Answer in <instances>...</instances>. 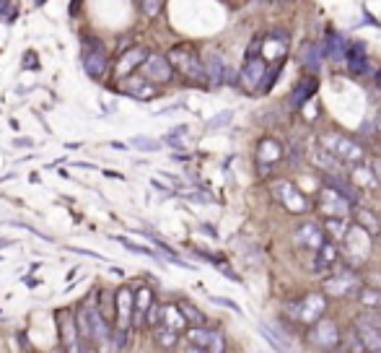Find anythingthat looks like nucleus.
<instances>
[{"mask_svg": "<svg viewBox=\"0 0 381 353\" xmlns=\"http://www.w3.org/2000/svg\"><path fill=\"white\" fill-rule=\"evenodd\" d=\"M324 309H327L324 294H306L304 299L288 301L286 307H283L286 317L291 322H296V325H314L324 314Z\"/></svg>", "mask_w": 381, "mask_h": 353, "instance_id": "f257e3e1", "label": "nucleus"}, {"mask_svg": "<svg viewBox=\"0 0 381 353\" xmlns=\"http://www.w3.org/2000/svg\"><path fill=\"white\" fill-rule=\"evenodd\" d=\"M166 60H169L171 68L179 70L184 78H190L195 84H205V65H202L200 55L195 53L192 47H187V44L171 47L169 55H166Z\"/></svg>", "mask_w": 381, "mask_h": 353, "instance_id": "f03ea898", "label": "nucleus"}, {"mask_svg": "<svg viewBox=\"0 0 381 353\" xmlns=\"http://www.w3.org/2000/svg\"><path fill=\"white\" fill-rule=\"evenodd\" d=\"M322 149L327 151V153H332L338 161H342L345 166H355V164H360V161L366 159V151L360 149L353 138H345L340 133L322 135Z\"/></svg>", "mask_w": 381, "mask_h": 353, "instance_id": "7ed1b4c3", "label": "nucleus"}, {"mask_svg": "<svg viewBox=\"0 0 381 353\" xmlns=\"http://www.w3.org/2000/svg\"><path fill=\"white\" fill-rule=\"evenodd\" d=\"M371 239L373 236L363 229V226H353L348 234L342 236V257L350 268H358L360 263H366L371 255Z\"/></svg>", "mask_w": 381, "mask_h": 353, "instance_id": "20e7f679", "label": "nucleus"}, {"mask_svg": "<svg viewBox=\"0 0 381 353\" xmlns=\"http://www.w3.org/2000/svg\"><path fill=\"white\" fill-rule=\"evenodd\" d=\"M84 70L91 78H104L109 70V53H106L99 39H84Z\"/></svg>", "mask_w": 381, "mask_h": 353, "instance_id": "39448f33", "label": "nucleus"}, {"mask_svg": "<svg viewBox=\"0 0 381 353\" xmlns=\"http://www.w3.org/2000/svg\"><path fill=\"white\" fill-rule=\"evenodd\" d=\"M273 195L288 213H309L311 211V200L301 190H296L288 180H280V182L273 184Z\"/></svg>", "mask_w": 381, "mask_h": 353, "instance_id": "423d86ee", "label": "nucleus"}, {"mask_svg": "<svg viewBox=\"0 0 381 353\" xmlns=\"http://www.w3.org/2000/svg\"><path fill=\"white\" fill-rule=\"evenodd\" d=\"M187 341H190L192 351H208V353H223L226 351V341L223 332L208 330L205 325H195L187 330Z\"/></svg>", "mask_w": 381, "mask_h": 353, "instance_id": "0eeeda50", "label": "nucleus"}, {"mask_svg": "<svg viewBox=\"0 0 381 353\" xmlns=\"http://www.w3.org/2000/svg\"><path fill=\"white\" fill-rule=\"evenodd\" d=\"M143 78H148L150 84H169L174 78V68L164 55H146V60L140 63Z\"/></svg>", "mask_w": 381, "mask_h": 353, "instance_id": "6e6552de", "label": "nucleus"}, {"mask_svg": "<svg viewBox=\"0 0 381 353\" xmlns=\"http://www.w3.org/2000/svg\"><path fill=\"white\" fill-rule=\"evenodd\" d=\"M324 291L332 296H353L360 291V278L353 270H342V273H332L324 280Z\"/></svg>", "mask_w": 381, "mask_h": 353, "instance_id": "1a4fd4ad", "label": "nucleus"}, {"mask_svg": "<svg viewBox=\"0 0 381 353\" xmlns=\"http://www.w3.org/2000/svg\"><path fill=\"white\" fill-rule=\"evenodd\" d=\"M309 343L317 345V348H335V345L340 343L338 325H335L332 320L319 317V320L311 325V330H309Z\"/></svg>", "mask_w": 381, "mask_h": 353, "instance_id": "9d476101", "label": "nucleus"}, {"mask_svg": "<svg viewBox=\"0 0 381 353\" xmlns=\"http://www.w3.org/2000/svg\"><path fill=\"white\" fill-rule=\"evenodd\" d=\"M57 332H60V343H63L65 351H84L81 343H78V327H75V314L70 309H60L57 312Z\"/></svg>", "mask_w": 381, "mask_h": 353, "instance_id": "9b49d317", "label": "nucleus"}, {"mask_svg": "<svg viewBox=\"0 0 381 353\" xmlns=\"http://www.w3.org/2000/svg\"><path fill=\"white\" fill-rule=\"evenodd\" d=\"M286 156V149L277 143L275 138H262L260 140V146H257V161H260V174L267 177L273 166H275L277 161H283Z\"/></svg>", "mask_w": 381, "mask_h": 353, "instance_id": "f8f14e48", "label": "nucleus"}, {"mask_svg": "<svg viewBox=\"0 0 381 353\" xmlns=\"http://www.w3.org/2000/svg\"><path fill=\"white\" fill-rule=\"evenodd\" d=\"M119 91H122L125 97L138 99V102H148V99H153L156 94H159L156 86H150L148 78H138V75H122V81H119Z\"/></svg>", "mask_w": 381, "mask_h": 353, "instance_id": "ddd939ff", "label": "nucleus"}, {"mask_svg": "<svg viewBox=\"0 0 381 353\" xmlns=\"http://www.w3.org/2000/svg\"><path fill=\"white\" fill-rule=\"evenodd\" d=\"M265 68H267L265 55L246 57V63H244V68H242V75H239V84H242L246 91L260 88V81H262V75H265Z\"/></svg>", "mask_w": 381, "mask_h": 353, "instance_id": "4468645a", "label": "nucleus"}, {"mask_svg": "<svg viewBox=\"0 0 381 353\" xmlns=\"http://www.w3.org/2000/svg\"><path fill=\"white\" fill-rule=\"evenodd\" d=\"M350 200H345L342 195H338L335 190H322L319 195V208H322V213L327 216V218H345L350 211Z\"/></svg>", "mask_w": 381, "mask_h": 353, "instance_id": "2eb2a0df", "label": "nucleus"}, {"mask_svg": "<svg viewBox=\"0 0 381 353\" xmlns=\"http://www.w3.org/2000/svg\"><path fill=\"white\" fill-rule=\"evenodd\" d=\"M112 299H115L117 327H125V330H130V327H133V291L119 289Z\"/></svg>", "mask_w": 381, "mask_h": 353, "instance_id": "dca6fc26", "label": "nucleus"}, {"mask_svg": "<svg viewBox=\"0 0 381 353\" xmlns=\"http://www.w3.org/2000/svg\"><path fill=\"white\" fill-rule=\"evenodd\" d=\"M205 84L211 86V88H218V86H223V81H226V70H228V65H226V60H223V55L218 53H211L208 57H205Z\"/></svg>", "mask_w": 381, "mask_h": 353, "instance_id": "f3484780", "label": "nucleus"}, {"mask_svg": "<svg viewBox=\"0 0 381 353\" xmlns=\"http://www.w3.org/2000/svg\"><path fill=\"white\" fill-rule=\"evenodd\" d=\"M345 63L348 70L355 75H363L369 70V55H366V44L363 42H350L345 50Z\"/></svg>", "mask_w": 381, "mask_h": 353, "instance_id": "a211bd4d", "label": "nucleus"}, {"mask_svg": "<svg viewBox=\"0 0 381 353\" xmlns=\"http://www.w3.org/2000/svg\"><path fill=\"white\" fill-rule=\"evenodd\" d=\"M314 255H317V260H314V270H317V273H322V276H324V273H329V270H332V265H335V263L340 260V252H338V247H335V242H332V239H324V242L317 247V252H314Z\"/></svg>", "mask_w": 381, "mask_h": 353, "instance_id": "6ab92c4d", "label": "nucleus"}, {"mask_svg": "<svg viewBox=\"0 0 381 353\" xmlns=\"http://www.w3.org/2000/svg\"><path fill=\"white\" fill-rule=\"evenodd\" d=\"M324 239H327V236H324V231H322L317 224H304L296 229V245L304 247V249L317 252V247L322 245Z\"/></svg>", "mask_w": 381, "mask_h": 353, "instance_id": "aec40b11", "label": "nucleus"}, {"mask_svg": "<svg viewBox=\"0 0 381 353\" xmlns=\"http://www.w3.org/2000/svg\"><path fill=\"white\" fill-rule=\"evenodd\" d=\"M153 304V291L148 286H143L133 294V325L135 327H143V320H146V312L150 309Z\"/></svg>", "mask_w": 381, "mask_h": 353, "instance_id": "412c9836", "label": "nucleus"}, {"mask_svg": "<svg viewBox=\"0 0 381 353\" xmlns=\"http://www.w3.org/2000/svg\"><path fill=\"white\" fill-rule=\"evenodd\" d=\"M355 332H358V338L366 351H381V332L376 330L371 322L358 317V320H355Z\"/></svg>", "mask_w": 381, "mask_h": 353, "instance_id": "4be33fe9", "label": "nucleus"}, {"mask_svg": "<svg viewBox=\"0 0 381 353\" xmlns=\"http://www.w3.org/2000/svg\"><path fill=\"white\" fill-rule=\"evenodd\" d=\"M146 55H148L146 47H133V50L122 53L119 63H117V75H119V78H122V75H130L135 68H140V63L146 60Z\"/></svg>", "mask_w": 381, "mask_h": 353, "instance_id": "5701e85b", "label": "nucleus"}, {"mask_svg": "<svg viewBox=\"0 0 381 353\" xmlns=\"http://www.w3.org/2000/svg\"><path fill=\"white\" fill-rule=\"evenodd\" d=\"M324 55H327L329 60H335V63H342L345 60V50H348V42H345V37L338 34L335 29H327V39H324Z\"/></svg>", "mask_w": 381, "mask_h": 353, "instance_id": "b1692460", "label": "nucleus"}, {"mask_svg": "<svg viewBox=\"0 0 381 353\" xmlns=\"http://www.w3.org/2000/svg\"><path fill=\"white\" fill-rule=\"evenodd\" d=\"M314 91H317V78H314V75H309V78H304V81L296 86V91L291 94V107L301 109L309 99L314 97Z\"/></svg>", "mask_w": 381, "mask_h": 353, "instance_id": "393cba45", "label": "nucleus"}, {"mask_svg": "<svg viewBox=\"0 0 381 353\" xmlns=\"http://www.w3.org/2000/svg\"><path fill=\"white\" fill-rule=\"evenodd\" d=\"M322 57H324V47L322 44H304L301 50V63L306 65L311 73H317L322 68Z\"/></svg>", "mask_w": 381, "mask_h": 353, "instance_id": "a878e982", "label": "nucleus"}, {"mask_svg": "<svg viewBox=\"0 0 381 353\" xmlns=\"http://www.w3.org/2000/svg\"><path fill=\"white\" fill-rule=\"evenodd\" d=\"M153 341L159 343V348H174L179 343V330L166 327V325H156L153 327Z\"/></svg>", "mask_w": 381, "mask_h": 353, "instance_id": "bb28decb", "label": "nucleus"}, {"mask_svg": "<svg viewBox=\"0 0 381 353\" xmlns=\"http://www.w3.org/2000/svg\"><path fill=\"white\" fill-rule=\"evenodd\" d=\"M355 221H358V226H363L371 236L381 234V221L371 213V211H366V208H358V211H355Z\"/></svg>", "mask_w": 381, "mask_h": 353, "instance_id": "cd10ccee", "label": "nucleus"}, {"mask_svg": "<svg viewBox=\"0 0 381 353\" xmlns=\"http://www.w3.org/2000/svg\"><path fill=\"white\" fill-rule=\"evenodd\" d=\"M324 231H327V239L332 242H342V236L348 234V224L345 218H324Z\"/></svg>", "mask_w": 381, "mask_h": 353, "instance_id": "c85d7f7f", "label": "nucleus"}, {"mask_svg": "<svg viewBox=\"0 0 381 353\" xmlns=\"http://www.w3.org/2000/svg\"><path fill=\"white\" fill-rule=\"evenodd\" d=\"M177 307H179L182 317H184V322H187L190 327H195V325H205V314H202L195 304H190V301H179Z\"/></svg>", "mask_w": 381, "mask_h": 353, "instance_id": "c756f323", "label": "nucleus"}, {"mask_svg": "<svg viewBox=\"0 0 381 353\" xmlns=\"http://www.w3.org/2000/svg\"><path fill=\"white\" fill-rule=\"evenodd\" d=\"M119 245L125 247V249H130V252H135V255H146V257H153V260H159V255L150 249V247H143L138 245V242H133V239H127V236H115Z\"/></svg>", "mask_w": 381, "mask_h": 353, "instance_id": "7c9ffc66", "label": "nucleus"}, {"mask_svg": "<svg viewBox=\"0 0 381 353\" xmlns=\"http://www.w3.org/2000/svg\"><path fill=\"white\" fill-rule=\"evenodd\" d=\"M130 146H135V149L146 151V153H156L161 151V143L156 138H146V135H135V138H130Z\"/></svg>", "mask_w": 381, "mask_h": 353, "instance_id": "2f4dec72", "label": "nucleus"}, {"mask_svg": "<svg viewBox=\"0 0 381 353\" xmlns=\"http://www.w3.org/2000/svg\"><path fill=\"white\" fill-rule=\"evenodd\" d=\"M280 68H283V65H280V60H277V63L267 65L265 75H262V81H260V88H262V91H270V86L275 84V78H277V73H280Z\"/></svg>", "mask_w": 381, "mask_h": 353, "instance_id": "473e14b6", "label": "nucleus"}, {"mask_svg": "<svg viewBox=\"0 0 381 353\" xmlns=\"http://www.w3.org/2000/svg\"><path fill=\"white\" fill-rule=\"evenodd\" d=\"M360 301L371 307V309H379L381 307V289H360Z\"/></svg>", "mask_w": 381, "mask_h": 353, "instance_id": "72a5a7b5", "label": "nucleus"}, {"mask_svg": "<svg viewBox=\"0 0 381 353\" xmlns=\"http://www.w3.org/2000/svg\"><path fill=\"white\" fill-rule=\"evenodd\" d=\"M164 8V0H140V11L146 13L148 19H156Z\"/></svg>", "mask_w": 381, "mask_h": 353, "instance_id": "f704fd0d", "label": "nucleus"}, {"mask_svg": "<svg viewBox=\"0 0 381 353\" xmlns=\"http://www.w3.org/2000/svg\"><path fill=\"white\" fill-rule=\"evenodd\" d=\"M231 120H233V112H231V109H226V112L215 115L213 120H208V130H221V128H226V125H228Z\"/></svg>", "mask_w": 381, "mask_h": 353, "instance_id": "c9c22d12", "label": "nucleus"}, {"mask_svg": "<svg viewBox=\"0 0 381 353\" xmlns=\"http://www.w3.org/2000/svg\"><path fill=\"white\" fill-rule=\"evenodd\" d=\"M0 19H3V21H13V19H16V6H13V0H0Z\"/></svg>", "mask_w": 381, "mask_h": 353, "instance_id": "e433bc0d", "label": "nucleus"}, {"mask_svg": "<svg viewBox=\"0 0 381 353\" xmlns=\"http://www.w3.org/2000/svg\"><path fill=\"white\" fill-rule=\"evenodd\" d=\"M360 317H363L366 322H371V325H373V327L381 332V312L371 309V312H366V314H360Z\"/></svg>", "mask_w": 381, "mask_h": 353, "instance_id": "4c0bfd02", "label": "nucleus"}, {"mask_svg": "<svg viewBox=\"0 0 381 353\" xmlns=\"http://www.w3.org/2000/svg\"><path fill=\"white\" fill-rule=\"evenodd\" d=\"M348 348L350 351H366L363 343H360V338H358V332H350L348 335Z\"/></svg>", "mask_w": 381, "mask_h": 353, "instance_id": "58836bf2", "label": "nucleus"}, {"mask_svg": "<svg viewBox=\"0 0 381 353\" xmlns=\"http://www.w3.org/2000/svg\"><path fill=\"white\" fill-rule=\"evenodd\" d=\"M211 299L215 301V304H221V307H228V309L236 312V314H242V307H239V304H233L231 299H221V296H211Z\"/></svg>", "mask_w": 381, "mask_h": 353, "instance_id": "ea45409f", "label": "nucleus"}, {"mask_svg": "<svg viewBox=\"0 0 381 353\" xmlns=\"http://www.w3.org/2000/svg\"><path fill=\"white\" fill-rule=\"evenodd\" d=\"M373 133H376V128H373L371 122H363V125H360V135H366V138H371Z\"/></svg>", "mask_w": 381, "mask_h": 353, "instance_id": "a19ab883", "label": "nucleus"}, {"mask_svg": "<svg viewBox=\"0 0 381 353\" xmlns=\"http://www.w3.org/2000/svg\"><path fill=\"white\" fill-rule=\"evenodd\" d=\"M109 149H117V151H127L125 143H119V140H109Z\"/></svg>", "mask_w": 381, "mask_h": 353, "instance_id": "79ce46f5", "label": "nucleus"}, {"mask_svg": "<svg viewBox=\"0 0 381 353\" xmlns=\"http://www.w3.org/2000/svg\"><path fill=\"white\" fill-rule=\"evenodd\" d=\"M223 276H226V278H231V280H242L239 276H236V273H233L231 268H223Z\"/></svg>", "mask_w": 381, "mask_h": 353, "instance_id": "37998d69", "label": "nucleus"}, {"mask_svg": "<svg viewBox=\"0 0 381 353\" xmlns=\"http://www.w3.org/2000/svg\"><path fill=\"white\" fill-rule=\"evenodd\" d=\"M373 171H376V182H381V159L373 161Z\"/></svg>", "mask_w": 381, "mask_h": 353, "instance_id": "c03bdc74", "label": "nucleus"}, {"mask_svg": "<svg viewBox=\"0 0 381 353\" xmlns=\"http://www.w3.org/2000/svg\"><path fill=\"white\" fill-rule=\"evenodd\" d=\"M202 231H205V234H208V236H213V239H215V236H218V231H215V229H213V226H208V224L202 226Z\"/></svg>", "mask_w": 381, "mask_h": 353, "instance_id": "a18cd8bd", "label": "nucleus"}, {"mask_svg": "<svg viewBox=\"0 0 381 353\" xmlns=\"http://www.w3.org/2000/svg\"><path fill=\"white\" fill-rule=\"evenodd\" d=\"M363 19H366V21H369V23H373V26H381V23L376 21V19H373V16H371L369 11H363Z\"/></svg>", "mask_w": 381, "mask_h": 353, "instance_id": "49530a36", "label": "nucleus"}, {"mask_svg": "<svg viewBox=\"0 0 381 353\" xmlns=\"http://www.w3.org/2000/svg\"><path fill=\"white\" fill-rule=\"evenodd\" d=\"M13 239H0V247H11Z\"/></svg>", "mask_w": 381, "mask_h": 353, "instance_id": "de8ad7c7", "label": "nucleus"}, {"mask_svg": "<svg viewBox=\"0 0 381 353\" xmlns=\"http://www.w3.org/2000/svg\"><path fill=\"white\" fill-rule=\"evenodd\" d=\"M373 128H376V133H381V115L376 117V125H373Z\"/></svg>", "mask_w": 381, "mask_h": 353, "instance_id": "09e8293b", "label": "nucleus"}, {"mask_svg": "<svg viewBox=\"0 0 381 353\" xmlns=\"http://www.w3.org/2000/svg\"><path fill=\"white\" fill-rule=\"evenodd\" d=\"M376 84H379V88H381V70L376 73Z\"/></svg>", "mask_w": 381, "mask_h": 353, "instance_id": "8fccbe9b", "label": "nucleus"}, {"mask_svg": "<svg viewBox=\"0 0 381 353\" xmlns=\"http://www.w3.org/2000/svg\"><path fill=\"white\" fill-rule=\"evenodd\" d=\"M267 3H273V0H267Z\"/></svg>", "mask_w": 381, "mask_h": 353, "instance_id": "3c124183", "label": "nucleus"}]
</instances>
